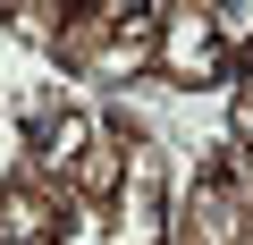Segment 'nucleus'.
<instances>
[{
  "instance_id": "obj_1",
  "label": "nucleus",
  "mask_w": 253,
  "mask_h": 245,
  "mask_svg": "<svg viewBox=\"0 0 253 245\" xmlns=\"http://www.w3.org/2000/svg\"><path fill=\"white\" fill-rule=\"evenodd\" d=\"M161 34H152V85L161 93H228L236 59L211 26V0H161Z\"/></svg>"
},
{
  "instance_id": "obj_2",
  "label": "nucleus",
  "mask_w": 253,
  "mask_h": 245,
  "mask_svg": "<svg viewBox=\"0 0 253 245\" xmlns=\"http://www.w3.org/2000/svg\"><path fill=\"white\" fill-rule=\"evenodd\" d=\"M110 245H169V144L126 136V178L110 195Z\"/></svg>"
},
{
  "instance_id": "obj_3",
  "label": "nucleus",
  "mask_w": 253,
  "mask_h": 245,
  "mask_svg": "<svg viewBox=\"0 0 253 245\" xmlns=\"http://www.w3.org/2000/svg\"><path fill=\"white\" fill-rule=\"evenodd\" d=\"M118 178H126V136H118V127H101V136L68 161V203H110V195H118Z\"/></svg>"
},
{
  "instance_id": "obj_4",
  "label": "nucleus",
  "mask_w": 253,
  "mask_h": 245,
  "mask_svg": "<svg viewBox=\"0 0 253 245\" xmlns=\"http://www.w3.org/2000/svg\"><path fill=\"white\" fill-rule=\"evenodd\" d=\"M211 26H219L228 59L245 68V59H253V0H211Z\"/></svg>"
},
{
  "instance_id": "obj_5",
  "label": "nucleus",
  "mask_w": 253,
  "mask_h": 245,
  "mask_svg": "<svg viewBox=\"0 0 253 245\" xmlns=\"http://www.w3.org/2000/svg\"><path fill=\"white\" fill-rule=\"evenodd\" d=\"M219 101H228V136H236V144H245V152H253V59H245V68H236V85H228V93H219Z\"/></svg>"
},
{
  "instance_id": "obj_6",
  "label": "nucleus",
  "mask_w": 253,
  "mask_h": 245,
  "mask_svg": "<svg viewBox=\"0 0 253 245\" xmlns=\"http://www.w3.org/2000/svg\"><path fill=\"white\" fill-rule=\"evenodd\" d=\"M51 9H84V0H51Z\"/></svg>"
},
{
  "instance_id": "obj_7",
  "label": "nucleus",
  "mask_w": 253,
  "mask_h": 245,
  "mask_svg": "<svg viewBox=\"0 0 253 245\" xmlns=\"http://www.w3.org/2000/svg\"><path fill=\"white\" fill-rule=\"evenodd\" d=\"M17 9H26V0H17Z\"/></svg>"
},
{
  "instance_id": "obj_8",
  "label": "nucleus",
  "mask_w": 253,
  "mask_h": 245,
  "mask_svg": "<svg viewBox=\"0 0 253 245\" xmlns=\"http://www.w3.org/2000/svg\"><path fill=\"white\" fill-rule=\"evenodd\" d=\"M245 245H253V237H245Z\"/></svg>"
}]
</instances>
